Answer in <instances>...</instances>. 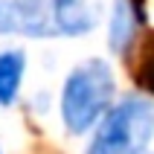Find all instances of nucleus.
<instances>
[{
  "label": "nucleus",
  "mask_w": 154,
  "mask_h": 154,
  "mask_svg": "<svg viewBox=\"0 0 154 154\" xmlns=\"http://www.w3.org/2000/svg\"><path fill=\"white\" fill-rule=\"evenodd\" d=\"M113 70L102 58H87L64 82L61 93V119L70 134H85L102 119L113 102Z\"/></svg>",
  "instance_id": "1"
},
{
  "label": "nucleus",
  "mask_w": 154,
  "mask_h": 154,
  "mask_svg": "<svg viewBox=\"0 0 154 154\" xmlns=\"http://www.w3.org/2000/svg\"><path fill=\"white\" fill-rule=\"evenodd\" d=\"M154 137V105L143 96H125L102 113L87 154H143Z\"/></svg>",
  "instance_id": "2"
},
{
  "label": "nucleus",
  "mask_w": 154,
  "mask_h": 154,
  "mask_svg": "<svg viewBox=\"0 0 154 154\" xmlns=\"http://www.w3.org/2000/svg\"><path fill=\"white\" fill-rule=\"evenodd\" d=\"M102 0H52V26L55 35L79 38L99 23Z\"/></svg>",
  "instance_id": "3"
},
{
  "label": "nucleus",
  "mask_w": 154,
  "mask_h": 154,
  "mask_svg": "<svg viewBox=\"0 0 154 154\" xmlns=\"http://www.w3.org/2000/svg\"><path fill=\"white\" fill-rule=\"evenodd\" d=\"M143 20H146V15H143L140 0H113L111 26H108V44H111V50L116 55H125L134 47Z\"/></svg>",
  "instance_id": "4"
},
{
  "label": "nucleus",
  "mask_w": 154,
  "mask_h": 154,
  "mask_svg": "<svg viewBox=\"0 0 154 154\" xmlns=\"http://www.w3.org/2000/svg\"><path fill=\"white\" fill-rule=\"evenodd\" d=\"M23 70H26V55L20 50L0 52V105L3 108L15 102L20 82H23Z\"/></svg>",
  "instance_id": "5"
},
{
  "label": "nucleus",
  "mask_w": 154,
  "mask_h": 154,
  "mask_svg": "<svg viewBox=\"0 0 154 154\" xmlns=\"http://www.w3.org/2000/svg\"><path fill=\"white\" fill-rule=\"evenodd\" d=\"M131 73L146 93L154 96V32H146L137 44V55L131 61Z\"/></svg>",
  "instance_id": "6"
}]
</instances>
